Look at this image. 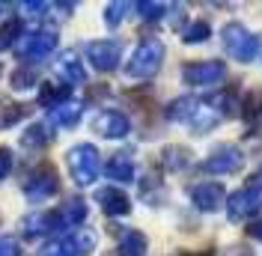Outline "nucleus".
Masks as SVG:
<instances>
[{
	"label": "nucleus",
	"instance_id": "3",
	"mask_svg": "<svg viewBox=\"0 0 262 256\" xmlns=\"http://www.w3.org/2000/svg\"><path fill=\"white\" fill-rule=\"evenodd\" d=\"M242 164H245V155H242L238 146L221 143L217 149L209 152V158L203 161V170H206V173H217V176H227V173L242 170Z\"/></svg>",
	"mask_w": 262,
	"mask_h": 256
},
{
	"label": "nucleus",
	"instance_id": "6",
	"mask_svg": "<svg viewBox=\"0 0 262 256\" xmlns=\"http://www.w3.org/2000/svg\"><path fill=\"white\" fill-rule=\"evenodd\" d=\"M191 200L203 211H217L221 206H227V191L221 182H200L191 188Z\"/></svg>",
	"mask_w": 262,
	"mask_h": 256
},
{
	"label": "nucleus",
	"instance_id": "2",
	"mask_svg": "<svg viewBox=\"0 0 262 256\" xmlns=\"http://www.w3.org/2000/svg\"><path fill=\"white\" fill-rule=\"evenodd\" d=\"M161 60H164V45L158 39H146L140 48L134 51V57H131V63H128V72L134 78H149V75L158 72Z\"/></svg>",
	"mask_w": 262,
	"mask_h": 256
},
{
	"label": "nucleus",
	"instance_id": "11",
	"mask_svg": "<svg viewBox=\"0 0 262 256\" xmlns=\"http://www.w3.org/2000/svg\"><path fill=\"white\" fill-rule=\"evenodd\" d=\"M98 203L104 206V211H111V215H125L128 211V200H125V194L114 191V188H104V191H98Z\"/></svg>",
	"mask_w": 262,
	"mask_h": 256
},
{
	"label": "nucleus",
	"instance_id": "5",
	"mask_svg": "<svg viewBox=\"0 0 262 256\" xmlns=\"http://www.w3.org/2000/svg\"><path fill=\"white\" fill-rule=\"evenodd\" d=\"M227 66L221 60H203V63H188L182 69V80L191 87H212L217 80H224Z\"/></svg>",
	"mask_w": 262,
	"mask_h": 256
},
{
	"label": "nucleus",
	"instance_id": "17",
	"mask_svg": "<svg viewBox=\"0 0 262 256\" xmlns=\"http://www.w3.org/2000/svg\"><path fill=\"white\" fill-rule=\"evenodd\" d=\"M182 256H214L212 250H200V253H182Z\"/></svg>",
	"mask_w": 262,
	"mask_h": 256
},
{
	"label": "nucleus",
	"instance_id": "10",
	"mask_svg": "<svg viewBox=\"0 0 262 256\" xmlns=\"http://www.w3.org/2000/svg\"><path fill=\"white\" fill-rule=\"evenodd\" d=\"M96 128L104 134V137H122L128 131V119L122 113H101L96 119Z\"/></svg>",
	"mask_w": 262,
	"mask_h": 256
},
{
	"label": "nucleus",
	"instance_id": "15",
	"mask_svg": "<svg viewBox=\"0 0 262 256\" xmlns=\"http://www.w3.org/2000/svg\"><path fill=\"white\" fill-rule=\"evenodd\" d=\"M140 9H143V15H149V18H158V15L164 12V9H167V6H158V3H143Z\"/></svg>",
	"mask_w": 262,
	"mask_h": 256
},
{
	"label": "nucleus",
	"instance_id": "16",
	"mask_svg": "<svg viewBox=\"0 0 262 256\" xmlns=\"http://www.w3.org/2000/svg\"><path fill=\"white\" fill-rule=\"evenodd\" d=\"M247 236L256 239V241H262V221H253V224L247 226Z\"/></svg>",
	"mask_w": 262,
	"mask_h": 256
},
{
	"label": "nucleus",
	"instance_id": "12",
	"mask_svg": "<svg viewBox=\"0 0 262 256\" xmlns=\"http://www.w3.org/2000/svg\"><path fill=\"white\" fill-rule=\"evenodd\" d=\"M122 253L125 256H143L146 253V239H143L140 232H134V229L125 232V236H122Z\"/></svg>",
	"mask_w": 262,
	"mask_h": 256
},
{
	"label": "nucleus",
	"instance_id": "4",
	"mask_svg": "<svg viewBox=\"0 0 262 256\" xmlns=\"http://www.w3.org/2000/svg\"><path fill=\"white\" fill-rule=\"evenodd\" d=\"M262 211V194L253 191V188H242L235 191L227 200V215L232 224H242V221H250Z\"/></svg>",
	"mask_w": 262,
	"mask_h": 256
},
{
	"label": "nucleus",
	"instance_id": "9",
	"mask_svg": "<svg viewBox=\"0 0 262 256\" xmlns=\"http://www.w3.org/2000/svg\"><path fill=\"white\" fill-rule=\"evenodd\" d=\"M90 57L98 69H114L119 60V45L116 42H96V45H90Z\"/></svg>",
	"mask_w": 262,
	"mask_h": 256
},
{
	"label": "nucleus",
	"instance_id": "13",
	"mask_svg": "<svg viewBox=\"0 0 262 256\" xmlns=\"http://www.w3.org/2000/svg\"><path fill=\"white\" fill-rule=\"evenodd\" d=\"M107 173H111V179H119V182H128L131 179V161L122 158V155H116L114 161H111V167H107Z\"/></svg>",
	"mask_w": 262,
	"mask_h": 256
},
{
	"label": "nucleus",
	"instance_id": "14",
	"mask_svg": "<svg viewBox=\"0 0 262 256\" xmlns=\"http://www.w3.org/2000/svg\"><path fill=\"white\" fill-rule=\"evenodd\" d=\"M212 36V27L206 21H194L188 30H185V42H206Z\"/></svg>",
	"mask_w": 262,
	"mask_h": 256
},
{
	"label": "nucleus",
	"instance_id": "8",
	"mask_svg": "<svg viewBox=\"0 0 262 256\" xmlns=\"http://www.w3.org/2000/svg\"><path fill=\"white\" fill-rule=\"evenodd\" d=\"M238 113H242V119H245V125L250 131H262V87L250 90L238 101Z\"/></svg>",
	"mask_w": 262,
	"mask_h": 256
},
{
	"label": "nucleus",
	"instance_id": "1",
	"mask_svg": "<svg viewBox=\"0 0 262 256\" xmlns=\"http://www.w3.org/2000/svg\"><path fill=\"white\" fill-rule=\"evenodd\" d=\"M221 42H224V51H227L232 60H238V63H250V60L259 54V39L247 30L242 21H229V24H224Z\"/></svg>",
	"mask_w": 262,
	"mask_h": 256
},
{
	"label": "nucleus",
	"instance_id": "7",
	"mask_svg": "<svg viewBox=\"0 0 262 256\" xmlns=\"http://www.w3.org/2000/svg\"><path fill=\"white\" fill-rule=\"evenodd\" d=\"M72 170H75V176H78L81 185L93 182V176H96V170H98L96 149H93V146H78V149L72 152Z\"/></svg>",
	"mask_w": 262,
	"mask_h": 256
}]
</instances>
